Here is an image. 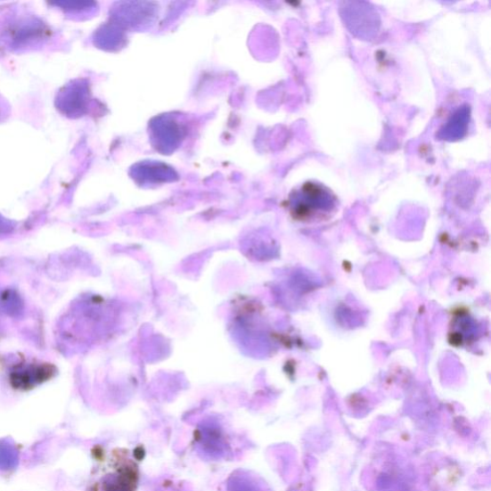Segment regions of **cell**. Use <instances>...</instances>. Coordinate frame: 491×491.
<instances>
[{
  "instance_id": "3957f363",
  "label": "cell",
  "mask_w": 491,
  "mask_h": 491,
  "mask_svg": "<svg viewBox=\"0 0 491 491\" xmlns=\"http://www.w3.org/2000/svg\"><path fill=\"white\" fill-rule=\"evenodd\" d=\"M56 368L52 364L23 361L9 370L8 380L16 391L29 392L53 379Z\"/></svg>"
},
{
  "instance_id": "6da1fadb",
  "label": "cell",
  "mask_w": 491,
  "mask_h": 491,
  "mask_svg": "<svg viewBox=\"0 0 491 491\" xmlns=\"http://www.w3.org/2000/svg\"><path fill=\"white\" fill-rule=\"evenodd\" d=\"M140 479V465L129 449H104L96 456L85 491H137Z\"/></svg>"
},
{
  "instance_id": "7a4b0ae2",
  "label": "cell",
  "mask_w": 491,
  "mask_h": 491,
  "mask_svg": "<svg viewBox=\"0 0 491 491\" xmlns=\"http://www.w3.org/2000/svg\"><path fill=\"white\" fill-rule=\"evenodd\" d=\"M289 203L296 218L314 221L331 217L338 207V199L329 187L309 181L296 188Z\"/></svg>"
}]
</instances>
